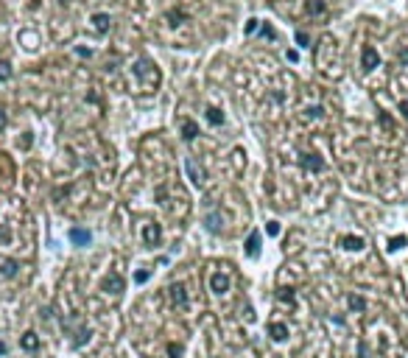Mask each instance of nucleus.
I'll use <instances>...</instances> for the list:
<instances>
[{
	"label": "nucleus",
	"instance_id": "obj_1",
	"mask_svg": "<svg viewBox=\"0 0 408 358\" xmlns=\"http://www.w3.org/2000/svg\"><path fill=\"white\" fill-rule=\"evenodd\" d=\"M168 299L174 308H187V299H190V294H187V285L185 283H174L168 288Z\"/></svg>",
	"mask_w": 408,
	"mask_h": 358
},
{
	"label": "nucleus",
	"instance_id": "obj_2",
	"mask_svg": "<svg viewBox=\"0 0 408 358\" xmlns=\"http://www.w3.org/2000/svg\"><path fill=\"white\" fill-rule=\"evenodd\" d=\"M140 235H143V243L145 246H160V238H162V230L157 221H145L143 230H140Z\"/></svg>",
	"mask_w": 408,
	"mask_h": 358
},
{
	"label": "nucleus",
	"instance_id": "obj_3",
	"mask_svg": "<svg viewBox=\"0 0 408 358\" xmlns=\"http://www.w3.org/2000/svg\"><path fill=\"white\" fill-rule=\"evenodd\" d=\"M229 285H232V280H229L224 272H213L210 274V291L213 294H218V297H221V294L229 291Z\"/></svg>",
	"mask_w": 408,
	"mask_h": 358
},
{
	"label": "nucleus",
	"instance_id": "obj_4",
	"mask_svg": "<svg viewBox=\"0 0 408 358\" xmlns=\"http://www.w3.org/2000/svg\"><path fill=\"white\" fill-rule=\"evenodd\" d=\"M101 288L107 294H120V291H123V277H120L118 272L107 274V277H104V283H101Z\"/></svg>",
	"mask_w": 408,
	"mask_h": 358
},
{
	"label": "nucleus",
	"instance_id": "obj_5",
	"mask_svg": "<svg viewBox=\"0 0 408 358\" xmlns=\"http://www.w3.org/2000/svg\"><path fill=\"white\" fill-rule=\"evenodd\" d=\"M185 171H187V176H190V182L201 188V185H204V171L196 165V160H190V157H187V160H185Z\"/></svg>",
	"mask_w": 408,
	"mask_h": 358
},
{
	"label": "nucleus",
	"instance_id": "obj_6",
	"mask_svg": "<svg viewBox=\"0 0 408 358\" xmlns=\"http://www.w3.org/2000/svg\"><path fill=\"white\" fill-rule=\"evenodd\" d=\"M361 62H364L366 70H375V67L380 65V56H378V50H375V45H366L364 54H361Z\"/></svg>",
	"mask_w": 408,
	"mask_h": 358
},
{
	"label": "nucleus",
	"instance_id": "obj_7",
	"mask_svg": "<svg viewBox=\"0 0 408 358\" xmlns=\"http://www.w3.org/2000/svg\"><path fill=\"white\" fill-rule=\"evenodd\" d=\"M70 241L76 243V246H87V243L92 241V235H90V230H84V227H73V230H70Z\"/></svg>",
	"mask_w": 408,
	"mask_h": 358
},
{
	"label": "nucleus",
	"instance_id": "obj_8",
	"mask_svg": "<svg viewBox=\"0 0 408 358\" xmlns=\"http://www.w3.org/2000/svg\"><path fill=\"white\" fill-rule=\"evenodd\" d=\"M269 336L274 341H285V339H288V325H285V322H271V325H269Z\"/></svg>",
	"mask_w": 408,
	"mask_h": 358
},
{
	"label": "nucleus",
	"instance_id": "obj_9",
	"mask_svg": "<svg viewBox=\"0 0 408 358\" xmlns=\"http://www.w3.org/2000/svg\"><path fill=\"white\" fill-rule=\"evenodd\" d=\"M92 28L98 31V34H107L109 28H112V17H109V14H92Z\"/></svg>",
	"mask_w": 408,
	"mask_h": 358
},
{
	"label": "nucleus",
	"instance_id": "obj_10",
	"mask_svg": "<svg viewBox=\"0 0 408 358\" xmlns=\"http://www.w3.org/2000/svg\"><path fill=\"white\" fill-rule=\"evenodd\" d=\"M20 347H23V350H28V352L39 350V336H36L34 330H28V333H23V339H20Z\"/></svg>",
	"mask_w": 408,
	"mask_h": 358
},
{
	"label": "nucleus",
	"instance_id": "obj_11",
	"mask_svg": "<svg viewBox=\"0 0 408 358\" xmlns=\"http://www.w3.org/2000/svg\"><path fill=\"white\" fill-rule=\"evenodd\" d=\"M204 118H207V123H213V126H224V121H227L218 107H207V110H204Z\"/></svg>",
	"mask_w": 408,
	"mask_h": 358
},
{
	"label": "nucleus",
	"instance_id": "obj_12",
	"mask_svg": "<svg viewBox=\"0 0 408 358\" xmlns=\"http://www.w3.org/2000/svg\"><path fill=\"white\" fill-rule=\"evenodd\" d=\"M338 243H341L347 252H358V249H364V238H358V235H344Z\"/></svg>",
	"mask_w": 408,
	"mask_h": 358
},
{
	"label": "nucleus",
	"instance_id": "obj_13",
	"mask_svg": "<svg viewBox=\"0 0 408 358\" xmlns=\"http://www.w3.org/2000/svg\"><path fill=\"white\" fill-rule=\"evenodd\" d=\"M299 163H302V168H308V171H322V157H316V154H305Z\"/></svg>",
	"mask_w": 408,
	"mask_h": 358
},
{
	"label": "nucleus",
	"instance_id": "obj_14",
	"mask_svg": "<svg viewBox=\"0 0 408 358\" xmlns=\"http://www.w3.org/2000/svg\"><path fill=\"white\" fill-rule=\"evenodd\" d=\"M258 252H260V235H258V232H252V235L246 238V255L254 258Z\"/></svg>",
	"mask_w": 408,
	"mask_h": 358
},
{
	"label": "nucleus",
	"instance_id": "obj_15",
	"mask_svg": "<svg viewBox=\"0 0 408 358\" xmlns=\"http://www.w3.org/2000/svg\"><path fill=\"white\" fill-rule=\"evenodd\" d=\"M196 134H198L196 121H182V137H185V140H196Z\"/></svg>",
	"mask_w": 408,
	"mask_h": 358
},
{
	"label": "nucleus",
	"instance_id": "obj_16",
	"mask_svg": "<svg viewBox=\"0 0 408 358\" xmlns=\"http://www.w3.org/2000/svg\"><path fill=\"white\" fill-rule=\"evenodd\" d=\"M17 261H0V274H3V277H14V274H17Z\"/></svg>",
	"mask_w": 408,
	"mask_h": 358
},
{
	"label": "nucleus",
	"instance_id": "obj_17",
	"mask_svg": "<svg viewBox=\"0 0 408 358\" xmlns=\"http://www.w3.org/2000/svg\"><path fill=\"white\" fill-rule=\"evenodd\" d=\"M165 20H168V25H174V28H176V25H182V23H185V12H179V9H174V12H168V14H165Z\"/></svg>",
	"mask_w": 408,
	"mask_h": 358
},
{
	"label": "nucleus",
	"instance_id": "obj_18",
	"mask_svg": "<svg viewBox=\"0 0 408 358\" xmlns=\"http://www.w3.org/2000/svg\"><path fill=\"white\" fill-rule=\"evenodd\" d=\"M207 230L221 232V213H210V216H207Z\"/></svg>",
	"mask_w": 408,
	"mask_h": 358
},
{
	"label": "nucleus",
	"instance_id": "obj_19",
	"mask_svg": "<svg viewBox=\"0 0 408 358\" xmlns=\"http://www.w3.org/2000/svg\"><path fill=\"white\" fill-rule=\"evenodd\" d=\"M90 336H92V330H90V328H81V330H78V336L73 339V344H76V347L87 344V341H90Z\"/></svg>",
	"mask_w": 408,
	"mask_h": 358
},
{
	"label": "nucleus",
	"instance_id": "obj_20",
	"mask_svg": "<svg viewBox=\"0 0 408 358\" xmlns=\"http://www.w3.org/2000/svg\"><path fill=\"white\" fill-rule=\"evenodd\" d=\"M305 9H308V14H324V3H322V0H308Z\"/></svg>",
	"mask_w": 408,
	"mask_h": 358
},
{
	"label": "nucleus",
	"instance_id": "obj_21",
	"mask_svg": "<svg viewBox=\"0 0 408 358\" xmlns=\"http://www.w3.org/2000/svg\"><path fill=\"white\" fill-rule=\"evenodd\" d=\"M9 79H12V65L0 59V81H9Z\"/></svg>",
	"mask_w": 408,
	"mask_h": 358
},
{
	"label": "nucleus",
	"instance_id": "obj_22",
	"mask_svg": "<svg viewBox=\"0 0 408 358\" xmlns=\"http://www.w3.org/2000/svg\"><path fill=\"white\" fill-rule=\"evenodd\" d=\"M402 246H405V238H402V235H394L389 241V252H397V249H402Z\"/></svg>",
	"mask_w": 408,
	"mask_h": 358
},
{
	"label": "nucleus",
	"instance_id": "obj_23",
	"mask_svg": "<svg viewBox=\"0 0 408 358\" xmlns=\"http://www.w3.org/2000/svg\"><path fill=\"white\" fill-rule=\"evenodd\" d=\"M148 277H151V272H148V269H137V272H134V283H137V285H143Z\"/></svg>",
	"mask_w": 408,
	"mask_h": 358
},
{
	"label": "nucleus",
	"instance_id": "obj_24",
	"mask_svg": "<svg viewBox=\"0 0 408 358\" xmlns=\"http://www.w3.org/2000/svg\"><path fill=\"white\" fill-rule=\"evenodd\" d=\"M349 305H352V311H364L366 308V302L361 297H349Z\"/></svg>",
	"mask_w": 408,
	"mask_h": 358
},
{
	"label": "nucleus",
	"instance_id": "obj_25",
	"mask_svg": "<svg viewBox=\"0 0 408 358\" xmlns=\"http://www.w3.org/2000/svg\"><path fill=\"white\" fill-rule=\"evenodd\" d=\"M258 28H260V20H249V25H246V34H254Z\"/></svg>",
	"mask_w": 408,
	"mask_h": 358
},
{
	"label": "nucleus",
	"instance_id": "obj_26",
	"mask_svg": "<svg viewBox=\"0 0 408 358\" xmlns=\"http://www.w3.org/2000/svg\"><path fill=\"white\" fill-rule=\"evenodd\" d=\"M6 123H9V115H6V110H3V107H0V132H3V129H6Z\"/></svg>",
	"mask_w": 408,
	"mask_h": 358
},
{
	"label": "nucleus",
	"instance_id": "obj_27",
	"mask_svg": "<svg viewBox=\"0 0 408 358\" xmlns=\"http://www.w3.org/2000/svg\"><path fill=\"white\" fill-rule=\"evenodd\" d=\"M168 352H171L174 358H179V355H182V347H179V344H168Z\"/></svg>",
	"mask_w": 408,
	"mask_h": 358
},
{
	"label": "nucleus",
	"instance_id": "obj_28",
	"mask_svg": "<svg viewBox=\"0 0 408 358\" xmlns=\"http://www.w3.org/2000/svg\"><path fill=\"white\" fill-rule=\"evenodd\" d=\"M266 230H269V235H277V232H280V224H277V221H269Z\"/></svg>",
	"mask_w": 408,
	"mask_h": 358
},
{
	"label": "nucleus",
	"instance_id": "obj_29",
	"mask_svg": "<svg viewBox=\"0 0 408 358\" xmlns=\"http://www.w3.org/2000/svg\"><path fill=\"white\" fill-rule=\"evenodd\" d=\"M296 42H299V45H308V34H305V31H299V34H296Z\"/></svg>",
	"mask_w": 408,
	"mask_h": 358
},
{
	"label": "nucleus",
	"instance_id": "obj_30",
	"mask_svg": "<svg viewBox=\"0 0 408 358\" xmlns=\"http://www.w3.org/2000/svg\"><path fill=\"white\" fill-rule=\"evenodd\" d=\"M400 112L408 118V98H405V101H400Z\"/></svg>",
	"mask_w": 408,
	"mask_h": 358
},
{
	"label": "nucleus",
	"instance_id": "obj_31",
	"mask_svg": "<svg viewBox=\"0 0 408 358\" xmlns=\"http://www.w3.org/2000/svg\"><path fill=\"white\" fill-rule=\"evenodd\" d=\"M361 358H369V350H366L364 344H361Z\"/></svg>",
	"mask_w": 408,
	"mask_h": 358
},
{
	"label": "nucleus",
	"instance_id": "obj_32",
	"mask_svg": "<svg viewBox=\"0 0 408 358\" xmlns=\"http://www.w3.org/2000/svg\"><path fill=\"white\" fill-rule=\"evenodd\" d=\"M6 352H9V347H6V344H0V355H6Z\"/></svg>",
	"mask_w": 408,
	"mask_h": 358
},
{
	"label": "nucleus",
	"instance_id": "obj_33",
	"mask_svg": "<svg viewBox=\"0 0 408 358\" xmlns=\"http://www.w3.org/2000/svg\"><path fill=\"white\" fill-rule=\"evenodd\" d=\"M59 3H67V0H59Z\"/></svg>",
	"mask_w": 408,
	"mask_h": 358
}]
</instances>
